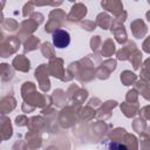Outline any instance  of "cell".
Returning <instances> with one entry per match:
<instances>
[{
    "label": "cell",
    "mask_w": 150,
    "mask_h": 150,
    "mask_svg": "<svg viewBox=\"0 0 150 150\" xmlns=\"http://www.w3.org/2000/svg\"><path fill=\"white\" fill-rule=\"evenodd\" d=\"M108 150H128L127 145L124 144H121V143H112V142H109V148Z\"/></svg>",
    "instance_id": "obj_2"
},
{
    "label": "cell",
    "mask_w": 150,
    "mask_h": 150,
    "mask_svg": "<svg viewBox=\"0 0 150 150\" xmlns=\"http://www.w3.org/2000/svg\"><path fill=\"white\" fill-rule=\"evenodd\" d=\"M52 39H53V45L56 48H60V49L68 47L69 43H70V35L64 29H56V30H54L53 35H52Z\"/></svg>",
    "instance_id": "obj_1"
}]
</instances>
